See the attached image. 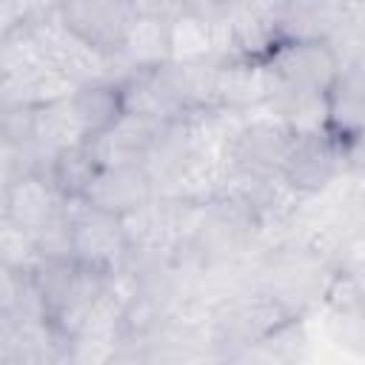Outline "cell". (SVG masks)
<instances>
[{"label": "cell", "instance_id": "cell-1", "mask_svg": "<svg viewBox=\"0 0 365 365\" xmlns=\"http://www.w3.org/2000/svg\"><path fill=\"white\" fill-rule=\"evenodd\" d=\"M259 60L277 86L314 94H328L342 71L331 40H274Z\"/></svg>", "mask_w": 365, "mask_h": 365}, {"label": "cell", "instance_id": "cell-2", "mask_svg": "<svg viewBox=\"0 0 365 365\" xmlns=\"http://www.w3.org/2000/svg\"><path fill=\"white\" fill-rule=\"evenodd\" d=\"M77 208L68 211L71 220V257L86 268L114 277L120 262L134 248L125 217L94 208L83 200H74Z\"/></svg>", "mask_w": 365, "mask_h": 365}, {"label": "cell", "instance_id": "cell-3", "mask_svg": "<svg viewBox=\"0 0 365 365\" xmlns=\"http://www.w3.org/2000/svg\"><path fill=\"white\" fill-rule=\"evenodd\" d=\"M54 14L83 46L103 57L123 54L131 20L137 17L131 0H57Z\"/></svg>", "mask_w": 365, "mask_h": 365}, {"label": "cell", "instance_id": "cell-4", "mask_svg": "<svg viewBox=\"0 0 365 365\" xmlns=\"http://www.w3.org/2000/svg\"><path fill=\"white\" fill-rule=\"evenodd\" d=\"M345 140L328 128L302 131L294 137L288 160L282 165V180L294 191H319L325 188L342 168Z\"/></svg>", "mask_w": 365, "mask_h": 365}, {"label": "cell", "instance_id": "cell-5", "mask_svg": "<svg viewBox=\"0 0 365 365\" xmlns=\"http://www.w3.org/2000/svg\"><path fill=\"white\" fill-rule=\"evenodd\" d=\"M151 197H154V177L145 163H103L83 202L120 217H131L145 205H151Z\"/></svg>", "mask_w": 365, "mask_h": 365}, {"label": "cell", "instance_id": "cell-6", "mask_svg": "<svg viewBox=\"0 0 365 365\" xmlns=\"http://www.w3.org/2000/svg\"><path fill=\"white\" fill-rule=\"evenodd\" d=\"M294 137L297 131L282 120L254 123L234 137V145H231L234 165L251 180H268L271 174L282 177V165L288 160Z\"/></svg>", "mask_w": 365, "mask_h": 365}, {"label": "cell", "instance_id": "cell-7", "mask_svg": "<svg viewBox=\"0 0 365 365\" xmlns=\"http://www.w3.org/2000/svg\"><path fill=\"white\" fill-rule=\"evenodd\" d=\"M68 108H71V117H74L80 137L97 140L125 114L123 83H114V80L80 83L68 94Z\"/></svg>", "mask_w": 365, "mask_h": 365}, {"label": "cell", "instance_id": "cell-8", "mask_svg": "<svg viewBox=\"0 0 365 365\" xmlns=\"http://www.w3.org/2000/svg\"><path fill=\"white\" fill-rule=\"evenodd\" d=\"M325 128L345 143L365 137V68H342L325 94Z\"/></svg>", "mask_w": 365, "mask_h": 365}, {"label": "cell", "instance_id": "cell-9", "mask_svg": "<svg viewBox=\"0 0 365 365\" xmlns=\"http://www.w3.org/2000/svg\"><path fill=\"white\" fill-rule=\"evenodd\" d=\"M100 168H103V157H100L94 140H77V143H68L60 151H54L43 163L40 171L63 194V200L74 202V200L86 197V191L91 188Z\"/></svg>", "mask_w": 365, "mask_h": 365}, {"label": "cell", "instance_id": "cell-10", "mask_svg": "<svg viewBox=\"0 0 365 365\" xmlns=\"http://www.w3.org/2000/svg\"><path fill=\"white\" fill-rule=\"evenodd\" d=\"M134 71L143 68H160L174 60L171 51V20L160 14H137L131 20L123 54Z\"/></svg>", "mask_w": 365, "mask_h": 365}]
</instances>
